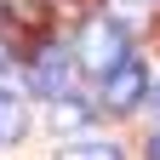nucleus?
I'll return each mask as SVG.
<instances>
[{"label":"nucleus","instance_id":"nucleus-6","mask_svg":"<svg viewBox=\"0 0 160 160\" xmlns=\"http://www.w3.org/2000/svg\"><path fill=\"white\" fill-rule=\"evenodd\" d=\"M57 160H126V154H120V143H69L57 149Z\"/></svg>","mask_w":160,"mask_h":160},{"label":"nucleus","instance_id":"nucleus-4","mask_svg":"<svg viewBox=\"0 0 160 160\" xmlns=\"http://www.w3.org/2000/svg\"><path fill=\"white\" fill-rule=\"evenodd\" d=\"M23 132H29V114H23V103H17L12 92H0V149H6V143H17Z\"/></svg>","mask_w":160,"mask_h":160},{"label":"nucleus","instance_id":"nucleus-7","mask_svg":"<svg viewBox=\"0 0 160 160\" xmlns=\"http://www.w3.org/2000/svg\"><path fill=\"white\" fill-rule=\"evenodd\" d=\"M143 154H149V160H160V132L149 137V149H143Z\"/></svg>","mask_w":160,"mask_h":160},{"label":"nucleus","instance_id":"nucleus-8","mask_svg":"<svg viewBox=\"0 0 160 160\" xmlns=\"http://www.w3.org/2000/svg\"><path fill=\"white\" fill-rule=\"evenodd\" d=\"M149 109H154V114H160V86H154V92H149Z\"/></svg>","mask_w":160,"mask_h":160},{"label":"nucleus","instance_id":"nucleus-2","mask_svg":"<svg viewBox=\"0 0 160 160\" xmlns=\"http://www.w3.org/2000/svg\"><path fill=\"white\" fill-rule=\"evenodd\" d=\"M143 92H149V69L137 63V57H126L114 74H103V103L114 114H132L137 103H143Z\"/></svg>","mask_w":160,"mask_h":160},{"label":"nucleus","instance_id":"nucleus-3","mask_svg":"<svg viewBox=\"0 0 160 160\" xmlns=\"http://www.w3.org/2000/svg\"><path fill=\"white\" fill-rule=\"evenodd\" d=\"M69 74H74V63H69L63 46H40L34 63H29V92L34 97H63L69 92Z\"/></svg>","mask_w":160,"mask_h":160},{"label":"nucleus","instance_id":"nucleus-5","mask_svg":"<svg viewBox=\"0 0 160 160\" xmlns=\"http://www.w3.org/2000/svg\"><path fill=\"white\" fill-rule=\"evenodd\" d=\"M86 120H92V103H80V97H57V109H52V126L57 132H80V126H86Z\"/></svg>","mask_w":160,"mask_h":160},{"label":"nucleus","instance_id":"nucleus-1","mask_svg":"<svg viewBox=\"0 0 160 160\" xmlns=\"http://www.w3.org/2000/svg\"><path fill=\"white\" fill-rule=\"evenodd\" d=\"M126 57H132V40H126V29H120L114 17H92V23L80 29V63L92 74H114Z\"/></svg>","mask_w":160,"mask_h":160}]
</instances>
